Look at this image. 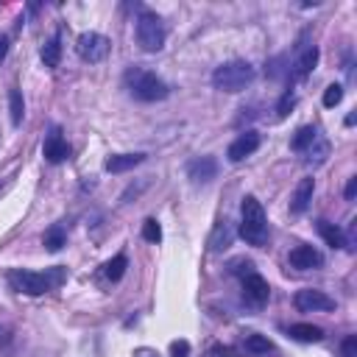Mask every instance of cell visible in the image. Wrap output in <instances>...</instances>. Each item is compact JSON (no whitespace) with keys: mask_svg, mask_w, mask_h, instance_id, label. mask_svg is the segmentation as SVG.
<instances>
[{"mask_svg":"<svg viewBox=\"0 0 357 357\" xmlns=\"http://www.w3.org/2000/svg\"><path fill=\"white\" fill-rule=\"evenodd\" d=\"M64 279H67V268H61V265H53V268H45V271H28V268L8 271L11 290L25 293V296H42L47 290H56V287L64 284Z\"/></svg>","mask_w":357,"mask_h":357,"instance_id":"cell-1","label":"cell"},{"mask_svg":"<svg viewBox=\"0 0 357 357\" xmlns=\"http://www.w3.org/2000/svg\"><path fill=\"white\" fill-rule=\"evenodd\" d=\"M123 84H126L128 95L134 100H142V103H156V100H165L170 95V86L156 73H151V70H145L139 64H134V67L126 70Z\"/></svg>","mask_w":357,"mask_h":357,"instance_id":"cell-2","label":"cell"},{"mask_svg":"<svg viewBox=\"0 0 357 357\" xmlns=\"http://www.w3.org/2000/svg\"><path fill=\"white\" fill-rule=\"evenodd\" d=\"M237 234L254 248H262L268 243V237H271L265 209L254 195H245L243 204H240V229H237Z\"/></svg>","mask_w":357,"mask_h":357,"instance_id":"cell-3","label":"cell"},{"mask_svg":"<svg viewBox=\"0 0 357 357\" xmlns=\"http://www.w3.org/2000/svg\"><path fill=\"white\" fill-rule=\"evenodd\" d=\"M229 271L240 276V284H243V301H245L248 307L259 310V307L268 304V298H271V287H268V282L254 271V262H251V259H243V257H240V259L229 262Z\"/></svg>","mask_w":357,"mask_h":357,"instance_id":"cell-4","label":"cell"},{"mask_svg":"<svg viewBox=\"0 0 357 357\" xmlns=\"http://www.w3.org/2000/svg\"><path fill=\"white\" fill-rule=\"evenodd\" d=\"M257 78V70L251 61L245 59H231V61H223L220 67H215L212 73V86L220 89V92H243L245 86H251Z\"/></svg>","mask_w":357,"mask_h":357,"instance_id":"cell-5","label":"cell"},{"mask_svg":"<svg viewBox=\"0 0 357 357\" xmlns=\"http://www.w3.org/2000/svg\"><path fill=\"white\" fill-rule=\"evenodd\" d=\"M134 33H137V45L145 50V53H159L165 47V39H167V31H165V22L159 14L142 8L137 14V25H134Z\"/></svg>","mask_w":357,"mask_h":357,"instance_id":"cell-6","label":"cell"},{"mask_svg":"<svg viewBox=\"0 0 357 357\" xmlns=\"http://www.w3.org/2000/svg\"><path fill=\"white\" fill-rule=\"evenodd\" d=\"M75 50H78V56H81L84 61L98 64V61H103V59L109 56L112 42H109V36H103V33H98V31H84V33H78V39H75Z\"/></svg>","mask_w":357,"mask_h":357,"instance_id":"cell-7","label":"cell"},{"mask_svg":"<svg viewBox=\"0 0 357 357\" xmlns=\"http://www.w3.org/2000/svg\"><path fill=\"white\" fill-rule=\"evenodd\" d=\"M293 304H296L298 312H326V310H335V298H329L318 287H301V290H296Z\"/></svg>","mask_w":357,"mask_h":357,"instance_id":"cell-8","label":"cell"},{"mask_svg":"<svg viewBox=\"0 0 357 357\" xmlns=\"http://www.w3.org/2000/svg\"><path fill=\"white\" fill-rule=\"evenodd\" d=\"M287 262H290L296 271H318V268H324V254H321L315 245L301 243V245L290 248Z\"/></svg>","mask_w":357,"mask_h":357,"instance_id":"cell-9","label":"cell"},{"mask_svg":"<svg viewBox=\"0 0 357 357\" xmlns=\"http://www.w3.org/2000/svg\"><path fill=\"white\" fill-rule=\"evenodd\" d=\"M259 142H262V137L254 131V128H248V131H243L229 148H226V156H229V162H243V159H248L257 148H259Z\"/></svg>","mask_w":357,"mask_h":357,"instance_id":"cell-10","label":"cell"},{"mask_svg":"<svg viewBox=\"0 0 357 357\" xmlns=\"http://www.w3.org/2000/svg\"><path fill=\"white\" fill-rule=\"evenodd\" d=\"M187 178L192 184H209L212 178H218V159L215 156H195L187 165Z\"/></svg>","mask_w":357,"mask_h":357,"instance_id":"cell-11","label":"cell"},{"mask_svg":"<svg viewBox=\"0 0 357 357\" xmlns=\"http://www.w3.org/2000/svg\"><path fill=\"white\" fill-rule=\"evenodd\" d=\"M42 153H45V159H47L50 165H59V162H64V159L70 156V145H67V139L61 137V128H59V126H53L50 134L45 137Z\"/></svg>","mask_w":357,"mask_h":357,"instance_id":"cell-12","label":"cell"},{"mask_svg":"<svg viewBox=\"0 0 357 357\" xmlns=\"http://www.w3.org/2000/svg\"><path fill=\"white\" fill-rule=\"evenodd\" d=\"M312 192H315V178H312V176L301 178V181L296 184V190H293V198H290V212H293V215H304V212L310 209Z\"/></svg>","mask_w":357,"mask_h":357,"instance_id":"cell-13","label":"cell"},{"mask_svg":"<svg viewBox=\"0 0 357 357\" xmlns=\"http://www.w3.org/2000/svg\"><path fill=\"white\" fill-rule=\"evenodd\" d=\"M315 64H318V47L315 45H304L301 47V53L296 56V61H293V75L296 78H307L312 70H315Z\"/></svg>","mask_w":357,"mask_h":357,"instance_id":"cell-14","label":"cell"},{"mask_svg":"<svg viewBox=\"0 0 357 357\" xmlns=\"http://www.w3.org/2000/svg\"><path fill=\"white\" fill-rule=\"evenodd\" d=\"M231 240H234V229H231V223L223 218V220H218L215 223V231H212V237H209V251H226L229 245H231Z\"/></svg>","mask_w":357,"mask_h":357,"instance_id":"cell-15","label":"cell"},{"mask_svg":"<svg viewBox=\"0 0 357 357\" xmlns=\"http://www.w3.org/2000/svg\"><path fill=\"white\" fill-rule=\"evenodd\" d=\"M142 162H145V153H139V151L137 153H114V156L106 159V170L109 173H126V170H131Z\"/></svg>","mask_w":357,"mask_h":357,"instance_id":"cell-16","label":"cell"},{"mask_svg":"<svg viewBox=\"0 0 357 357\" xmlns=\"http://www.w3.org/2000/svg\"><path fill=\"white\" fill-rule=\"evenodd\" d=\"M287 335L293 340H298V343H318V340H324V329L315 326V324H290Z\"/></svg>","mask_w":357,"mask_h":357,"instance_id":"cell-17","label":"cell"},{"mask_svg":"<svg viewBox=\"0 0 357 357\" xmlns=\"http://www.w3.org/2000/svg\"><path fill=\"white\" fill-rule=\"evenodd\" d=\"M315 226H318V234L324 237V243H326L329 248H346V234H343L335 223H329V220L321 218Z\"/></svg>","mask_w":357,"mask_h":357,"instance_id":"cell-18","label":"cell"},{"mask_svg":"<svg viewBox=\"0 0 357 357\" xmlns=\"http://www.w3.org/2000/svg\"><path fill=\"white\" fill-rule=\"evenodd\" d=\"M39 56H42L45 67H59V61H61V33H53V36L42 45Z\"/></svg>","mask_w":357,"mask_h":357,"instance_id":"cell-19","label":"cell"},{"mask_svg":"<svg viewBox=\"0 0 357 357\" xmlns=\"http://www.w3.org/2000/svg\"><path fill=\"white\" fill-rule=\"evenodd\" d=\"M318 137H321V131H318L315 126H301V128L296 131V137L290 139V148H293V151H298V153H304V151H307Z\"/></svg>","mask_w":357,"mask_h":357,"instance_id":"cell-20","label":"cell"},{"mask_svg":"<svg viewBox=\"0 0 357 357\" xmlns=\"http://www.w3.org/2000/svg\"><path fill=\"white\" fill-rule=\"evenodd\" d=\"M126 268H128V257L120 251V254H114L112 259L103 262V276H106L109 282H120L123 273H126Z\"/></svg>","mask_w":357,"mask_h":357,"instance_id":"cell-21","label":"cell"},{"mask_svg":"<svg viewBox=\"0 0 357 357\" xmlns=\"http://www.w3.org/2000/svg\"><path fill=\"white\" fill-rule=\"evenodd\" d=\"M42 243H45L47 251H61V248L67 245V229H64L61 223H53V226L45 231Z\"/></svg>","mask_w":357,"mask_h":357,"instance_id":"cell-22","label":"cell"},{"mask_svg":"<svg viewBox=\"0 0 357 357\" xmlns=\"http://www.w3.org/2000/svg\"><path fill=\"white\" fill-rule=\"evenodd\" d=\"M8 114H11V123L14 126H22V117H25V100H22V92L17 86L8 89Z\"/></svg>","mask_w":357,"mask_h":357,"instance_id":"cell-23","label":"cell"},{"mask_svg":"<svg viewBox=\"0 0 357 357\" xmlns=\"http://www.w3.org/2000/svg\"><path fill=\"white\" fill-rule=\"evenodd\" d=\"M243 346H245L248 354H268V351H273V343L265 335H257V332L245 335V343Z\"/></svg>","mask_w":357,"mask_h":357,"instance_id":"cell-24","label":"cell"},{"mask_svg":"<svg viewBox=\"0 0 357 357\" xmlns=\"http://www.w3.org/2000/svg\"><path fill=\"white\" fill-rule=\"evenodd\" d=\"M304 156H307V162H310V165H321V162L329 156V142H326L324 137H318V139L304 151Z\"/></svg>","mask_w":357,"mask_h":357,"instance_id":"cell-25","label":"cell"},{"mask_svg":"<svg viewBox=\"0 0 357 357\" xmlns=\"http://www.w3.org/2000/svg\"><path fill=\"white\" fill-rule=\"evenodd\" d=\"M142 240L145 243H153V245L162 240V226H159L156 218H145V223H142Z\"/></svg>","mask_w":357,"mask_h":357,"instance_id":"cell-26","label":"cell"},{"mask_svg":"<svg viewBox=\"0 0 357 357\" xmlns=\"http://www.w3.org/2000/svg\"><path fill=\"white\" fill-rule=\"evenodd\" d=\"M340 100H343V86H340V84H329V86L324 89V98H321V103H324L326 109H335Z\"/></svg>","mask_w":357,"mask_h":357,"instance_id":"cell-27","label":"cell"},{"mask_svg":"<svg viewBox=\"0 0 357 357\" xmlns=\"http://www.w3.org/2000/svg\"><path fill=\"white\" fill-rule=\"evenodd\" d=\"M340 357H357V335H346L340 343Z\"/></svg>","mask_w":357,"mask_h":357,"instance_id":"cell-28","label":"cell"},{"mask_svg":"<svg viewBox=\"0 0 357 357\" xmlns=\"http://www.w3.org/2000/svg\"><path fill=\"white\" fill-rule=\"evenodd\" d=\"M170 357H190V343H187L184 337L173 340V343H170Z\"/></svg>","mask_w":357,"mask_h":357,"instance_id":"cell-29","label":"cell"},{"mask_svg":"<svg viewBox=\"0 0 357 357\" xmlns=\"http://www.w3.org/2000/svg\"><path fill=\"white\" fill-rule=\"evenodd\" d=\"M293 103H296V95H293V92L287 89V92L282 95L279 106H276V114H279V117H284V114H287V109H293Z\"/></svg>","mask_w":357,"mask_h":357,"instance_id":"cell-30","label":"cell"},{"mask_svg":"<svg viewBox=\"0 0 357 357\" xmlns=\"http://www.w3.org/2000/svg\"><path fill=\"white\" fill-rule=\"evenodd\" d=\"M206 357H237V351L231 346H212L206 351Z\"/></svg>","mask_w":357,"mask_h":357,"instance_id":"cell-31","label":"cell"},{"mask_svg":"<svg viewBox=\"0 0 357 357\" xmlns=\"http://www.w3.org/2000/svg\"><path fill=\"white\" fill-rule=\"evenodd\" d=\"M343 195H346V201H354V195H357V176H351V178H349V184H346Z\"/></svg>","mask_w":357,"mask_h":357,"instance_id":"cell-32","label":"cell"},{"mask_svg":"<svg viewBox=\"0 0 357 357\" xmlns=\"http://www.w3.org/2000/svg\"><path fill=\"white\" fill-rule=\"evenodd\" d=\"M6 56H8V36L3 33V36H0V61H3Z\"/></svg>","mask_w":357,"mask_h":357,"instance_id":"cell-33","label":"cell"},{"mask_svg":"<svg viewBox=\"0 0 357 357\" xmlns=\"http://www.w3.org/2000/svg\"><path fill=\"white\" fill-rule=\"evenodd\" d=\"M137 357H156V354H153V351H148V349H139V351H137Z\"/></svg>","mask_w":357,"mask_h":357,"instance_id":"cell-34","label":"cell"}]
</instances>
